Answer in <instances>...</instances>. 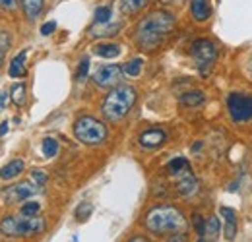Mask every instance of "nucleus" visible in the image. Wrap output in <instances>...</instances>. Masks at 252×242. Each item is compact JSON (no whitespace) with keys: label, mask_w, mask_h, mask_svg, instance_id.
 <instances>
[{"label":"nucleus","mask_w":252,"mask_h":242,"mask_svg":"<svg viewBox=\"0 0 252 242\" xmlns=\"http://www.w3.org/2000/svg\"><path fill=\"white\" fill-rule=\"evenodd\" d=\"M123 80V68L119 64H103L94 74L95 86L99 88H115Z\"/></svg>","instance_id":"6e6552de"},{"label":"nucleus","mask_w":252,"mask_h":242,"mask_svg":"<svg viewBox=\"0 0 252 242\" xmlns=\"http://www.w3.org/2000/svg\"><path fill=\"white\" fill-rule=\"evenodd\" d=\"M218 235H220V219H218V217H210V219L206 221L204 235L200 237L198 242H216L218 241Z\"/></svg>","instance_id":"f3484780"},{"label":"nucleus","mask_w":252,"mask_h":242,"mask_svg":"<svg viewBox=\"0 0 252 242\" xmlns=\"http://www.w3.org/2000/svg\"><path fill=\"white\" fill-rule=\"evenodd\" d=\"M39 210H41V204L39 202H28V204H24L22 206V210H20V213L22 215H37L39 213Z\"/></svg>","instance_id":"cd10ccee"},{"label":"nucleus","mask_w":252,"mask_h":242,"mask_svg":"<svg viewBox=\"0 0 252 242\" xmlns=\"http://www.w3.org/2000/svg\"><path fill=\"white\" fill-rule=\"evenodd\" d=\"M39 192V186L32 182H22V184H14L8 190L2 192V196L6 198V204H14V202H24L28 198H32Z\"/></svg>","instance_id":"1a4fd4ad"},{"label":"nucleus","mask_w":252,"mask_h":242,"mask_svg":"<svg viewBox=\"0 0 252 242\" xmlns=\"http://www.w3.org/2000/svg\"><path fill=\"white\" fill-rule=\"evenodd\" d=\"M227 109L235 122H247L252 119V97L243 93H231L227 97Z\"/></svg>","instance_id":"0eeeda50"},{"label":"nucleus","mask_w":252,"mask_h":242,"mask_svg":"<svg viewBox=\"0 0 252 242\" xmlns=\"http://www.w3.org/2000/svg\"><path fill=\"white\" fill-rule=\"evenodd\" d=\"M18 0H0V10H16Z\"/></svg>","instance_id":"473e14b6"},{"label":"nucleus","mask_w":252,"mask_h":242,"mask_svg":"<svg viewBox=\"0 0 252 242\" xmlns=\"http://www.w3.org/2000/svg\"><path fill=\"white\" fill-rule=\"evenodd\" d=\"M150 0H121V10L125 16H134L138 12H142L148 6Z\"/></svg>","instance_id":"6ab92c4d"},{"label":"nucleus","mask_w":252,"mask_h":242,"mask_svg":"<svg viewBox=\"0 0 252 242\" xmlns=\"http://www.w3.org/2000/svg\"><path fill=\"white\" fill-rule=\"evenodd\" d=\"M32 181L37 184V186H43L45 182H47V175L43 173V171H39V169H35L32 171Z\"/></svg>","instance_id":"c85d7f7f"},{"label":"nucleus","mask_w":252,"mask_h":242,"mask_svg":"<svg viewBox=\"0 0 252 242\" xmlns=\"http://www.w3.org/2000/svg\"><path fill=\"white\" fill-rule=\"evenodd\" d=\"M142 64H144L142 59H132V60H128L125 66H123V74L130 76V78H136V76L142 72Z\"/></svg>","instance_id":"4be33fe9"},{"label":"nucleus","mask_w":252,"mask_h":242,"mask_svg":"<svg viewBox=\"0 0 252 242\" xmlns=\"http://www.w3.org/2000/svg\"><path fill=\"white\" fill-rule=\"evenodd\" d=\"M128 242H150L148 239H144V237H134V239H130Z\"/></svg>","instance_id":"e433bc0d"},{"label":"nucleus","mask_w":252,"mask_h":242,"mask_svg":"<svg viewBox=\"0 0 252 242\" xmlns=\"http://www.w3.org/2000/svg\"><path fill=\"white\" fill-rule=\"evenodd\" d=\"M88 72H90V59L86 57V59H82V60H80L78 72H76V80H78V82L86 80V78H88Z\"/></svg>","instance_id":"a878e982"},{"label":"nucleus","mask_w":252,"mask_h":242,"mask_svg":"<svg viewBox=\"0 0 252 242\" xmlns=\"http://www.w3.org/2000/svg\"><path fill=\"white\" fill-rule=\"evenodd\" d=\"M94 53L101 59H117L121 55V45H117V43H97L94 47Z\"/></svg>","instance_id":"dca6fc26"},{"label":"nucleus","mask_w":252,"mask_h":242,"mask_svg":"<svg viewBox=\"0 0 252 242\" xmlns=\"http://www.w3.org/2000/svg\"><path fill=\"white\" fill-rule=\"evenodd\" d=\"M146 229L154 235H179L187 231V219L175 206H156L146 215Z\"/></svg>","instance_id":"f03ea898"},{"label":"nucleus","mask_w":252,"mask_h":242,"mask_svg":"<svg viewBox=\"0 0 252 242\" xmlns=\"http://www.w3.org/2000/svg\"><path fill=\"white\" fill-rule=\"evenodd\" d=\"M8 130H10L8 122H0V136H6V134H8Z\"/></svg>","instance_id":"c9c22d12"},{"label":"nucleus","mask_w":252,"mask_h":242,"mask_svg":"<svg viewBox=\"0 0 252 242\" xmlns=\"http://www.w3.org/2000/svg\"><path fill=\"white\" fill-rule=\"evenodd\" d=\"M111 20H113V10H111V6H99V8L95 10V18H94L95 28L107 26V24H111Z\"/></svg>","instance_id":"412c9836"},{"label":"nucleus","mask_w":252,"mask_h":242,"mask_svg":"<svg viewBox=\"0 0 252 242\" xmlns=\"http://www.w3.org/2000/svg\"><path fill=\"white\" fill-rule=\"evenodd\" d=\"M167 242H187V237L185 233H179V235H171V239Z\"/></svg>","instance_id":"f704fd0d"},{"label":"nucleus","mask_w":252,"mask_h":242,"mask_svg":"<svg viewBox=\"0 0 252 242\" xmlns=\"http://www.w3.org/2000/svg\"><path fill=\"white\" fill-rule=\"evenodd\" d=\"M134 103H136V90L132 86L119 84L107 93V97L101 105V113L107 121L117 122L130 113Z\"/></svg>","instance_id":"7ed1b4c3"},{"label":"nucleus","mask_w":252,"mask_h":242,"mask_svg":"<svg viewBox=\"0 0 252 242\" xmlns=\"http://www.w3.org/2000/svg\"><path fill=\"white\" fill-rule=\"evenodd\" d=\"M74 136L86 146H99L107 140V126L94 117H80L74 124Z\"/></svg>","instance_id":"39448f33"},{"label":"nucleus","mask_w":252,"mask_h":242,"mask_svg":"<svg viewBox=\"0 0 252 242\" xmlns=\"http://www.w3.org/2000/svg\"><path fill=\"white\" fill-rule=\"evenodd\" d=\"M24 169H26V163H24L22 159H14V161H10L8 165L2 167V171H0V179H4V181L16 179Z\"/></svg>","instance_id":"a211bd4d"},{"label":"nucleus","mask_w":252,"mask_h":242,"mask_svg":"<svg viewBox=\"0 0 252 242\" xmlns=\"http://www.w3.org/2000/svg\"><path fill=\"white\" fill-rule=\"evenodd\" d=\"M18 4L22 6L24 14L28 16V20L39 18L43 8H45V0H18Z\"/></svg>","instance_id":"ddd939ff"},{"label":"nucleus","mask_w":252,"mask_h":242,"mask_svg":"<svg viewBox=\"0 0 252 242\" xmlns=\"http://www.w3.org/2000/svg\"><path fill=\"white\" fill-rule=\"evenodd\" d=\"M189 167V161L185 159V157H177V159H173V161H169V165H167V171L171 173V175H179L181 171H185Z\"/></svg>","instance_id":"393cba45"},{"label":"nucleus","mask_w":252,"mask_h":242,"mask_svg":"<svg viewBox=\"0 0 252 242\" xmlns=\"http://www.w3.org/2000/svg\"><path fill=\"white\" fill-rule=\"evenodd\" d=\"M12 101H14V105H18V107H22L24 103H26V86L24 84H16L14 88H12Z\"/></svg>","instance_id":"b1692460"},{"label":"nucleus","mask_w":252,"mask_h":242,"mask_svg":"<svg viewBox=\"0 0 252 242\" xmlns=\"http://www.w3.org/2000/svg\"><path fill=\"white\" fill-rule=\"evenodd\" d=\"M165 132L163 130H159V128H152V130H146V132H142L140 134V138H138V142H140V146L142 148H146V150H156L159 146H163V142H165Z\"/></svg>","instance_id":"9b49d317"},{"label":"nucleus","mask_w":252,"mask_h":242,"mask_svg":"<svg viewBox=\"0 0 252 242\" xmlns=\"http://www.w3.org/2000/svg\"><path fill=\"white\" fill-rule=\"evenodd\" d=\"M190 55H192V60L196 64V68L200 70V74L208 76V72L212 70L214 62L218 59V49H216L214 41H210V39H196L192 43Z\"/></svg>","instance_id":"423d86ee"},{"label":"nucleus","mask_w":252,"mask_h":242,"mask_svg":"<svg viewBox=\"0 0 252 242\" xmlns=\"http://www.w3.org/2000/svg\"><path fill=\"white\" fill-rule=\"evenodd\" d=\"M6 51H8V37L4 33H0V66H2V59H4Z\"/></svg>","instance_id":"7c9ffc66"},{"label":"nucleus","mask_w":252,"mask_h":242,"mask_svg":"<svg viewBox=\"0 0 252 242\" xmlns=\"http://www.w3.org/2000/svg\"><path fill=\"white\" fill-rule=\"evenodd\" d=\"M26 51L24 53H20V55H16L14 57V60L10 62V66H8V76L10 78H24L26 74H28V68H26Z\"/></svg>","instance_id":"4468645a"},{"label":"nucleus","mask_w":252,"mask_h":242,"mask_svg":"<svg viewBox=\"0 0 252 242\" xmlns=\"http://www.w3.org/2000/svg\"><path fill=\"white\" fill-rule=\"evenodd\" d=\"M45 231V219L37 215H6L0 221V233L6 237H33Z\"/></svg>","instance_id":"20e7f679"},{"label":"nucleus","mask_w":252,"mask_h":242,"mask_svg":"<svg viewBox=\"0 0 252 242\" xmlns=\"http://www.w3.org/2000/svg\"><path fill=\"white\" fill-rule=\"evenodd\" d=\"M175 24L177 22H175V16L171 12H167V10H154L146 18H142L140 24L136 26L134 41L144 51L158 49L159 45L173 33Z\"/></svg>","instance_id":"f257e3e1"},{"label":"nucleus","mask_w":252,"mask_h":242,"mask_svg":"<svg viewBox=\"0 0 252 242\" xmlns=\"http://www.w3.org/2000/svg\"><path fill=\"white\" fill-rule=\"evenodd\" d=\"M204 101H206V97H204V93L200 90L187 91V93L181 95V103H183L185 107H198V105H202Z\"/></svg>","instance_id":"aec40b11"},{"label":"nucleus","mask_w":252,"mask_h":242,"mask_svg":"<svg viewBox=\"0 0 252 242\" xmlns=\"http://www.w3.org/2000/svg\"><path fill=\"white\" fill-rule=\"evenodd\" d=\"M41 150H43V155H45V157H55V155L59 153V142H57L55 138H45Z\"/></svg>","instance_id":"5701e85b"},{"label":"nucleus","mask_w":252,"mask_h":242,"mask_svg":"<svg viewBox=\"0 0 252 242\" xmlns=\"http://www.w3.org/2000/svg\"><path fill=\"white\" fill-rule=\"evenodd\" d=\"M92 204L90 202H84V204H80L78 206V210H76V217H78V221H86L88 217H90V213H92Z\"/></svg>","instance_id":"bb28decb"},{"label":"nucleus","mask_w":252,"mask_h":242,"mask_svg":"<svg viewBox=\"0 0 252 242\" xmlns=\"http://www.w3.org/2000/svg\"><path fill=\"white\" fill-rule=\"evenodd\" d=\"M190 14L196 22H206L212 16L210 0H190Z\"/></svg>","instance_id":"f8f14e48"},{"label":"nucleus","mask_w":252,"mask_h":242,"mask_svg":"<svg viewBox=\"0 0 252 242\" xmlns=\"http://www.w3.org/2000/svg\"><path fill=\"white\" fill-rule=\"evenodd\" d=\"M8 97H10V95H8L6 91H4V90L0 91V111H4V109H6V103H8Z\"/></svg>","instance_id":"72a5a7b5"},{"label":"nucleus","mask_w":252,"mask_h":242,"mask_svg":"<svg viewBox=\"0 0 252 242\" xmlns=\"http://www.w3.org/2000/svg\"><path fill=\"white\" fill-rule=\"evenodd\" d=\"M55 30H57V22H47V24H43V26H41V35H45V37H47V35H51Z\"/></svg>","instance_id":"2f4dec72"},{"label":"nucleus","mask_w":252,"mask_h":242,"mask_svg":"<svg viewBox=\"0 0 252 242\" xmlns=\"http://www.w3.org/2000/svg\"><path fill=\"white\" fill-rule=\"evenodd\" d=\"M161 2H177V0H161Z\"/></svg>","instance_id":"4c0bfd02"},{"label":"nucleus","mask_w":252,"mask_h":242,"mask_svg":"<svg viewBox=\"0 0 252 242\" xmlns=\"http://www.w3.org/2000/svg\"><path fill=\"white\" fill-rule=\"evenodd\" d=\"M175 177H177V190H179L183 196H192V194L198 190V182L194 179L190 167H187L185 171H181V173L175 175Z\"/></svg>","instance_id":"9d476101"},{"label":"nucleus","mask_w":252,"mask_h":242,"mask_svg":"<svg viewBox=\"0 0 252 242\" xmlns=\"http://www.w3.org/2000/svg\"><path fill=\"white\" fill-rule=\"evenodd\" d=\"M221 215L225 217V239L233 241L237 237V217L231 208H221Z\"/></svg>","instance_id":"2eb2a0df"},{"label":"nucleus","mask_w":252,"mask_h":242,"mask_svg":"<svg viewBox=\"0 0 252 242\" xmlns=\"http://www.w3.org/2000/svg\"><path fill=\"white\" fill-rule=\"evenodd\" d=\"M204 227H206V221L202 219V215H194V229H196L198 237L204 235Z\"/></svg>","instance_id":"c756f323"}]
</instances>
